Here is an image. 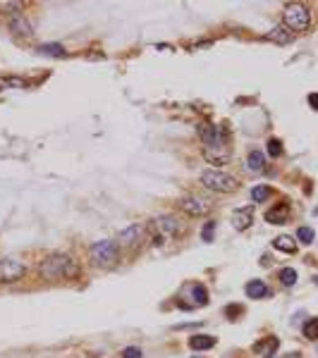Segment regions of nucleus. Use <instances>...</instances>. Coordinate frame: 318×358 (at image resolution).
Returning <instances> with one entry per match:
<instances>
[{"mask_svg": "<svg viewBox=\"0 0 318 358\" xmlns=\"http://www.w3.org/2000/svg\"><path fill=\"white\" fill-rule=\"evenodd\" d=\"M199 136L204 143V158L211 165H227L232 160V146L227 138V127L215 124H199Z\"/></svg>", "mask_w": 318, "mask_h": 358, "instance_id": "obj_1", "label": "nucleus"}, {"mask_svg": "<svg viewBox=\"0 0 318 358\" xmlns=\"http://www.w3.org/2000/svg\"><path fill=\"white\" fill-rule=\"evenodd\" d=\"M39 275L48 282L74 279V277H79V263L69 253H51L39 263Z\"/></svg>", "mask_w": 318, "mask_h": 358, "instance_id": "obj_2", "label": "nucleus"}, {"mask_svg": "<svg viewBox=\"0 0 318 358\" xmlns=\"http://www.w3.org/2000/svg\"><path fill=\"white\" fill-rule=\"evenodd\" d=\"M120 261V244L117 239H101L91 246V263L101 270H110Z\"/></svg>", "mask_w": 318, "mask_h": 358, "instance_id": "obj_3", "label": "nucleus"}, {"mask_svg": "<svg viewBox=\"0 0 318 358\" xmlns=\"http://www.w3.org/2000/svg\"><path fill=\"white\" fill-rule=\"evenodd\" d=\"M199 181L206 186L208 191H215V193H235L239 189L237 177L222 172V170H204L199 175Z\"/></svg>", "mask_w": 318, "mask_h": 358, "instance_id": "obj_4", "label": "nucleus"}, {"mask_svg": "<svg viewBox=\"0 0 318 358\" xmlns=\"http://www.w3.org/2000/svg\"><path fill=\"white\" fill-rule=\"evenodd\" d=\"M282 22L290 31H306L311 27V10L302 2H290L282 10Z\"/></svg>", "mask_w": 318, "mask_h": 358, "instance_id": "obj_5", "label": "nucleus"}, {"mask_svg": "<svg viewBox=\"0 0 318 358\" xmlns=\"http://www.w3.org/2000/svg\"><path fill=\"white\" fill-rule=\"evenodd\" d=\"M153 229H156V244L160 246L165 239H177L184 234V222L175 215H160L153 222Z\"/></svg>", "mask_w": 318, "mask_h": 358, "instance_id": "obj_6", "label": "nucleus"}, {"mask_svg": "<svg viewBox=\"0 0 318 358\" xmlns=\"http://www.w3.org/2000/svg\"><path fill=\"white\" fill-rule=\"evenodd\" d=\"M27 275V265L19 258H0V284H14Z\"/></svg>", "mask_w": 318, "mask_h": 358, "instance_id": "obj_7", "label": "nucleus"}, {"mask_svg": "<svg viewBox=\"0 0 318 358\" xmlns=\"http://www.w3.org/2000/svg\"><path fill=\"white\" fill-rule=\"evenodd\" d=\"M141 241H146V227L144 224H129L117 236V244L122 248H137L141 246Z\"/></svg>", "mask_w": 318, "mask_h": 358, "instance_id": "obj_8", "label": "nucleus"}, {"mask_svg": "<svg viewBox=\"0 0 318 358\" xmlns=\"http://www.w3.org/2000/svg\"><path fill=\"white\" fill-rule=\"evenodd\" d=\"M180 208L184 210V213L194 215V218H201V215L211 213L213 203H211V201H206V198H201V196H194V193H189V196H184V198L180 201Z\"/></svg>", "mask_w": 318, "mask_h": 358, "instance_id": "obj_9", "label": "nucleus"}, {"mask_svg": "<svg viewBox=\"0 0 318 358\" xmlns=\"http://www.w3.org/2000/svg\"><path fill=\"white\" fill-rule=\"evenodd\" d=\"M7 29L19 39H31L34 36V27L22 12H10L7 14Z\"/></svg>", "mask_w": 318, "mask_h": 358, "instance_id": "obj_10", "label": "nucleus"}, {"mask_svg": "<svg viewBox=\"0 0 318 358\" xmlns=\"http://www.w3.org/2000/svg\"><path fill=\"white\" fill-rule=\"evenodd\" d=\"M232 227H235L237 232H247L251 227V222H254V206H247V208H237L235 213H232Z\"/></svg>", "mask_w": 318, "mask_h": 358, "instance_id": "obj_11", "label": "nucleus"}, {"mask_svg": "<svg viewBox=\"0 0 318 358\" xmlns=\"http://www.w3.org/2000/svg\"><path fill=\"white\" fill-rule=\"evenodd\" d=\"M287 220H290V203H285V201L265 210V222H270V224H285Z\"/></svg>", "mask_w": 318, "mask_h": 358, "instance_id": "obj_12", "label": "nucleus"}, {"mask_svg": "<svg viewBox=\"0 0 318 358\" xmlns=\"http://www.w3.org/2000/svg\"><path fill=\"white\" fill-rule=\"evenodd\" d=\"M265 39L268 41H273V43H277V45H287V43H292V31L285 24H280V27H273L268 34H265Z\"/></svg>", "mask_w": 318, "mask_h": 358, "instance_id": "obj_13", "label": "nucleus"}, {"mask_svg": "<svg viewBox=\"0 0 318 358\" xmlns=\"http://www.w3.org/2000/svg\"><path fill=\"white\" fill-rule=\"evenodd\" d=\"M244 291H247L249 299H268V296H270V289L265 287V282H261V279H251V282H247Z\"/></svg>", "mask_w": 318, "mask_h": 358, "instance_id": "obj_14", "label": "nucleus"}, {"mask_svg": "<svg viewBox=\"0 0 318 358\" xmlns=\"http://www.w3.org/2000/svg\"><path fill=\"white\" fill-rule=\"evenodd\" d=\"M215 344H218V339L211 337V334H192V337H189V349H194V351L213 349Z\"/></svg>", "mask_w": 318, "mask_h": 358, "instance_id": "obj_15", "label": "nucleus"}, {"mask_svg": "<svg viewBox=\"0 0 318 358\" xmlns=\"http://www.w3.org/2000/svg\"><path fill=\"white\" fill-rule=\"evenodd\" d=\"M273 248H277V251H282V253H297V241L292 239V236L287 234H280L273 239Z\"/></svg>", "mask_w": 318, "mask_h": 358, "instance_id": "obj_16", "label": "nucleus"}, {"mask_svg": "<svg viewBox=\"0 0 318 358\" xmlns=\"http://www.w3.org/2000/svg\"><path fill=\"white\" fill-rule=\"evenodd\" d=\"M41 55H53V57H67V50L60 45V43H43L36 48Z\"/></svg>", "mask_w": 318, "mask_h": 358, "instance_id": "obj_17", "label": "nucleus"}, {"mask_svg": "<svg viewBox=\"0 0 318 358\" xmlns=\"http://www.w3.org/2000/svg\"><path fill=\"white\" fill-rule=\"evenodd\" d=\"M263 165H265V153L261 151H251L249 158H247V167H249L251 172H261Z\"/></svg>", "mask_w": 318, "mask_h": 358, "instance_id": "obj_18", "label": "nucleus"}, {"mask_svg": "<svg viewBox=\"0 0 318 358\" xmlns=\"http://www.w3.org/2000/svg\"><path fill=\"white\" fill-rule=\"evenodd\" d=\"M7 89H27V82L22 77H0V91Z\"/></svg>", "mask_w": 318, "mask_h": 358, "instance_id": "obj_19", "label": "nucleus"}, {"mask_svg": "<svg viewBox=\"0 0 318 358\" xmlns=\"http://www.w3.org/2000/svg\"><path fill=\"white\" fill-rule=\"evenodd\" d=\"M270 196H273V189L265 186V184H259V186L251 189V198H254V203H263V201H268Z\"/></svg>", "mask_w": 318, "mask_h": 358, "instance_id": "obj_20", "label": "nucleus"}, {"mask_svg": "<svg viewBox=\"0 0 318 358\" xmlns=\"http://www.w3.org/2000/svg\"><path fill=\"white\" fill-rule=\"evenodd\" d=\"M192 299H194V306H206L208 303V289L204 284H192Z\"/></svg>", "mask_w": 318, "mask_h": 358, "instance_id": "obj_21", "label": "nucleus"}, {"mask_svg": "<svg viewBox=\"0 0 318 358\" xmlns=\"http://www.w3.org/2000/svg\"><path fill=\"white\" fill-rule=\"evenodd\" d=\"M306 339H311V342H316L318 339V317H309L304 322V327H302Z\"/></svg>", "mask_w": 318, "mask_h": 358, "instance_id": "obj_22", "label": "nucleus"}, {"mask_svg": "<svg viewBox=\"0 0 318 358\" xmlns=\"http://www.w3.org/2000/svg\"><path fill=\"white\" fill-rule=\"evenodd\" d=\"M280 282H282V287H294L297 284V270L294 268H282L280 270Z\"/></svg>", "mask_w": 318, "mask_h": 358, "instance_id": "obj_23", "label": "nucleus"}, {"mask_svg": "<svg viewBox=\"0 0 318 358\" xmlns=\"http://www.w3.org/2000/svg\"><path fill=\"white\" fill-rule=\"evenodd\" d=\"M268 155L270 158H280L282 155V141L280 138H268Z\"/></svg>", "mask_w": 318, "mask_h": 358, "instance_id": "obj_24", "label": "nucleus"}, {"mask_svg": "<svg viewBox=\"0 0 318 358\" xmlns=\"http://www.w3.org/2000/svg\"><path fill=\"white\" fill-rule=\"evenodd\" d=\"M314 229H311V227H299V229H297V239H299V241H302V244H311V241H314Z\"/></svg>", "mask_w": 318, "mask_h": 358, "instance_id": "obj_25", "label": "nucleus"}, {"mask_svg": "<svg viewBox=\"0 0 318 358\" xmlns=\"http://www.w3.org/2000/svg\"><path fill=\"white\" fill-rule=\"evenodd\" d=\"M213 234H215V220H208L201 229V239L204 241H213Z\"/></svg>", "mask_w": 318, "mask_h": 358, "instance_id": "obj_26", "label": "nucleus"}, {"mask_svg": "<svg viewBox=\"0 0 318 358\" xmlns=\"http://www.w3.org/2000/svg\"><path fill=\"white\" fill-rule=\"evenodd\" d=\"M122 358H144V351L139 346H127L122 351Z\"/></svg>", "mask_w": 318, "mask_h": 358, "instance_id": "obj_27", "label": "nucleus"}, {"mask_svg": "<svg viewBox=\"0 0 318 358\" xmlns=\"http://www.w3.org/2000/svg\"><path fill=\"white\" fill-rule=\"evenodd\" d=\"M280 346V342H277V337H268V351H265V356L263 358H273L275 356V349Z\"/></svg>", "mask_w": 318, "mask_h": 358, "instance_id": "obj_28", "label": "nucleus"}, {"mask_svg": "<svg viewBox=\"0 0 318 358\" xmlns=\"http://www.w3.org/2000/svg\"><path fill=\"white\" fill-rule=\"evenodd\" d=\"M225 313H227V317L239 315V313H242V306H230V308H225Z\"/></svg>", "mask_w": 318, "mask_h": 358, "instance_id": "obj_29", "label": "nucleus"}, {"mask_svg": "<svg viewBox=\"0 0 318 358\" xmlns=\"http://www.w3.org/2000/svg\"><path fill=\"white\" fill-rule=\"evenodd\" d=\"M309 105L318 112V93H309Z\"/></svg>", "mask_w": 318, "mask_h": 358, "instance_id": "obj_30", "label": "nucleus"}, {"mask_svg": "<svg viewBox=\"0 0 318 358\" xmlns=\"http://www.w3.org/2000/svg\"><path fill=\"white\" fill-rule=\"evenodd\" d=\"M194 358H204V356H194Z\"/></svg>", "mask_w": 318, "mask_h": 358, "instance_id": "obj_31", "label": "nucleus"}]
</instances>
